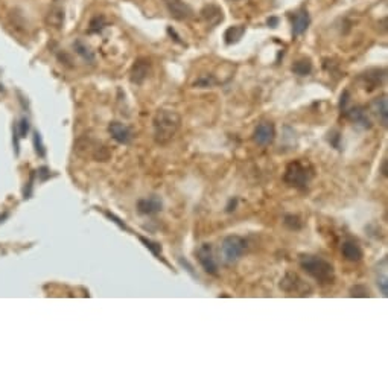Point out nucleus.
<instances>
[{"label": "nucleus", "mask_w": 388, "mask_h": 388, "mask_svg": "<svg viewBox=\"0 0 388 388\" xmlns=\"http://www.w3.org/2000/svg\"><path fill=\"white\" fill-rule=\"evenodd\" d=\"M181 117L174 110H158L154 117V137L157 143H168L178 131Z\"/></svg>", "instance_id": "f257e3e1"}, {"label": "nucleus", "mask_w": 388, "mask_h": 388, "mask_svg": "<svg viewBox=\"0 0 388 388\" xmlns=\"http://www.w3.org/2000/svg\"><path fill=\"white\" fill-rule=\"evenodd\" d=\"M300 267L318 283L328 285L335 280V270L331 262L320 256L314 254H303L300 257Z\"/></svg>", "instance_id": "f03ea898"}, {"label": "nucleus", "mask_w": 388, "mask_h": 388, "mask_svg": "<svg viewBox=\"0 0 388 388\" xmlns=\"http://www.w3.org/2000/svg\"><path fill=\"white\" fill-rule=\"evenodd\" d=\"M314 175H315V171L311 163L296 160L286 166L283 181L288 186H293L297 189H306L309 186V183L312 181Z\"/></svg>", "instance_id": "7ed1b4c3"}, {"label": "nucleus", "mask_w": 388, "mask_h": 388, "mask_svg": "<svg viewBox=\"0 0 388 388\" xmlns=\"http://www.w3.org/2000/svg\"><path fill=\"white\" fill-rule=\"evenodd\" d=\"M247 250V242L241 236H227L221 245V259L225 265L236 264Z\"/></svg>", "instance_id": "20e7f679"}, {"label": "nucleus", "mask_w": 388, "mask_h": 388, "mask_svg": "<svg viewBox=\"0 0 388 388\" xmlns=\"http://www.w3.org/2000/svg\"><path fill=\"white\" fill-rule=\"evenodd\" d=\"M197 257L200 265L203 267V270L207 274L212 276H218V262L213 256V250L210 244H203L200 245V248L197 250Z\"/></svg>", "instance_id": "39448f33"}, {"label": "nucleus", "mask_w": 388, "mask_h": 388, "mask_svg": "<svg viewBox=\"0 0 388 388\" xmlns=\"http://www.w3.org/2000/svg\"><path fill=\"white\" fill-rule=\"evenodd\" d=\"M274 137H276V128L271 122H261L253 133V142L259 146L271 145Z\"/></svg>", "instance_id": "423d86ee"}, {"label": "nucleus", "mask_w": 388, "mask_h": 388, "mask_svg": "<svg viewBox=\"0 0 388 388\" xmlns=\"http://www.w3.org/2000/svg\"><path fill=\"white\" fill-rule=\"evenodd\" d=\"M161 209H163V203L157 195H151L148 198H142L137 201V212L140 215L151 216V215L161 212Z\"/></svg>", "instance_id": "0eeeda50"}, {"label": "nucleus", "mask_w": 388, "mask_h": 388, "mask_svg": "<svg viewBox=\"0 0 388 388\" xmlns=\"http://www.w3.org/2000/svg\"><path fill=\"white\" fill-rule=\"evenodd\" d=\"M108 133L111 134V137L122 145H128L133 140V131L130 126H126L122 122H111L108 125Z\"/></svg>", "instance_id": "6e6552de"}, {"label": "nucleus", "mask_w": 388, "mask_h": 388, "mask_svg": "<svg viewBox=\"0 0 388 388\" xmlns=\"http://www.w3.org/2000/svg\"><path fill=\"white\" fill-rule=\"evenodd\" d=\"M165 3H166L169 14L177 20H187L193 14L192 8L187 3H184L183 0H165Z\"/></svg>", "instance_id": "1a4fd4ad"}, {"label": "nucleus", "mask_w": 388, "mask_h": 388, "mask_svg": "<svg viewBox=\"0 0 388 388\" xmlns=\"http://www.w3.org/2000/svg\"><path fill=\"white\" fill-rule=\"evenodd\" d=\"M151 69V62L148 58H139L136 59L133 69H131V81L134 84H143V81L148 78Z\"/></svg>", "instance_id": "9d476101"}, {"label": "nucleus", "mask_w": 388, "mask_h": 388, "mask_svg": "<svg viewBox=\"0 0 388 388\" xmlns=\"http://www.w3.org/2000/svg\"><path fill=\"white\" fill-rule=\"evenodd\" d=\"M309 23H311V18H309V12H308L306 9H300V11L294 12V14L291 15V24H293V34H294V37L302 35V34L308 29Z\"/></svg>", "instance_id": "9b49d317"}, {"label": "nucleus", "mask_w": 388, "mask_h": 388, "mask_svg": "<svg viewBox=\"0 0 388 388\" xmlns=\"http://www.w3.org/2000/svg\"><path fill=\"white\" fill-rule=\"evenodd\" d=\"M341 254L349 262H360L364 256V251L355 241H344L341 245Z\"/></svg>", "instance_id": "f8f14e48"}, {"label": "nucleus", "mask_w": 388, "mask_h": 388, "mask_svg": "<svg viewBox=\"0 0 388 388\" xmlns=\"http://www.w3.org/2000/svg\"><path fill=\"white\" fill-rule=\"evenodd\" d=\"M346 117L350 119L352 122L361 125L363 128H372V122L367 116V111L363 107H355V108H347L344 111Z\"/></svg>", "instance_id": "ddd939ff"}, {"label": "nucleus", "mask_w": 388, "mask_h": 388, "mask_svg": "<svg viewBox=\"0 0 388 388\" xmlns=\"http://www.w3.org/2000/svg\"><path fill=\"white\" fill-rule=\"evenodd\" d=\"M372 111L376 114L379 122L387 126L388 122V108H387V96H381L372 102Z\"/></svg>", "instance_id": "4468645a"}, {"label": "nucleus", "mask_w": 388, "mask_h": 388, "mask_svg": "<svg viewBox=\"0 0 388 388\" xmlns=\"http://www.w3.org/2000/svg\"><path fill=\"white\" fill-rule=\"evenodd\" d=\"M201 14H203V18H204L209 24H212V26L218 24V23L222 21V18H224L222 11H221L218 6H215V5L206 6V8L201 11Z\"/></svg>", "instance_id": "2eb2a0df"}, {"label": "nucleus", "mask_w": 388, "mask_h": 388, "mask_svg": "<svg viewBox=\"0 0 388 388\" xmlns=\"http://www.w3.org/2000/svg\"><path fill=\"white\" fill-rule=\"evenodd\" d=\"M300 285H303V283H302L300 277L296 273H286L285 277L280 282V288L286 293H297Z\"/></svg>", "instance_id": "dca6fc26"}, {"label": "nucleus", "mask_w": 388, "mask_h": 388, "mask_svg": "<svg viewBox=\"0 0 388 388\" xmlns=\"http://www.w3.org/2000/svg\"><path fill=\"white\" fill-rule=\"evenodd\" d=\"M245 34V26L242 24H238V26H232L225 30L224 34V38H225V43L227 44H233V43H238L242 35Z\"/></svg>", "instance_id": "f3484780"}, {"label": "nucleus", "mask_w": 388, "mask_h": 388, "mask_svg": "<svg viewBox=\"0 0 388 388\" xmlns=\"http://www.w3.org/2000/svg\"><path fill=\"white\" fill-rule=\"evenodd\" d=\"M46 21L49 26H53V27H61V24L64 23V11L59 9V8H53L49 11L47 17H46Z\"/></svg>", "instance_id": "a211bd4d"}, {"label": "nucleus", "mask_w": 388, "mask_h": 388, "mask_svg": "<svg viewBox=\"0 0 388 388\" xmlns=\"http://www.w3.org/2000/svg\"><path fill=\"white\" fill-rule=\"evenodd\" d=\"M73 47H75L76 53H78L84 61H87V62H90V64L94 62V55H93V52L90 50V47H88L87 44H84L82 41L78 40V41H75Z\"/></svg>", "instance_id": "6ab92c4d"}, {"label": "nucleus", "mask_w": 388, "mask_h": 388, "mask_svg": "<svg viewBox=\"0 0 388 388\" xmlns=\"http://www.w3.org/2000/svg\"><path fill=\"white\" fill-rule=\"evenodd\" d=\"M293 72L299 76H308L312 72V62L311 59H299L294 66H293Z\"/></svg>", "instance_id": "aec40b11"}, {"label": "nucleus", "mask_w": 388, "mask_h": 388, "mask_svg": "<svg viewBox=\"0 0 388 388\" xmlns=\"http://www.w3.org/2000/svg\"><path fill=\"white\" fill-rule=\"evenodd\" d=\"M283 225L289 230H300L303 227V222L297 215H286L283 218Z\"/></svg>", "instance_id": "412c9836"}, {"label": "nucleus", "mask_w": 388, "mask_h": 388, "mask_svg": "<svg viewBox=\"0 0 388 388\" xmlns=\"http://www.w3.org/2000/svg\"><path fill=\"white\" fill-rule=\"evenodd\" d=\"M105 26H107L105 18H104L102 15H96V17H93V18H91L88 30H90V32H99V30H102Z\"/></svg>", "instance_id": "4be33fe9"}, {"label": "nucleus", "mask_w": 388, "mask_h": 388, "mask_svg": "<svg viewBox=\"0 0 388 388\" xmlns=\"http://www.w3.org/2000/svg\"><path fill=\"white\" fill-rule=\"evenodd\" d=\"M139 239L145 244V247H146L154 256H160V253H161V245H160V244L152 242V241H149V239H146V238H143V236H139Z\"/></svg>", "instance_id": "5701e85b"}, {"label": "nucleus", "mask_w": 388, "mask_h": 388, "mask_svg": "<svg viewBox=\"0 0 388 388\" xmlns=\"http://www.w3.org/2000/svg\"><path fill=\"white\" fill-rule=\"evenodd\" d=\"M34 146H35V152H37L40 157H44L46 149H44V145H43V140H41V136H40L38 131L34 133Z\"/></svg>", "instance_id": "b1692460"}, {"label": "nucleus", "mask_w": 388, "mask_h": 388, "mask_svg": "<svg viewBox=\"0 0 388 388\" xmlns=\"http://www.w3.org/2000/svg\"><path fill=\"white\" fill-rule=\"evenodd\" d=\"M93 157H94L98 161H107V160L110 158V151H108L105 146H98V148H94Z\"/></svg>", "instance_id": "393cba45"}, {"label": "nucleus", "mask_w": 388, "mask_h": 388, "mask_svg": "<svg viewBox=\"0 0 388 388\" xmlns=\"http://www.w3.org/2000/svg\"><path fill=\"white\" fill-rule=\"evenodd\" d=\"M350 296L352 297H369V288L364 286V285H355L352 289H350Z\"/></svg>", "instance_id": "a878e982"}, {"label": "nucleus", "mask_w": 388, "mask_h": 388, "mask_svg": "<svg viewBox=\"0 0 388 388\" xmlns=\"http://www.w3.org/2000/svg\"><path fill=\"white\" fill-rule=\"evenodd\" d=\"M378 288L381 289V293H382V296L384 297H387L388 296V282H387V273L385 271H382V276L379 277L378 276Z\"/></svg>", "instance_id": "bb28decb"}, {"label": "nucleus", "mask_w": 388, "mask_h": 388, "mask_svg": "<svg viewBox=\"0 0 388 388\" xmlns=\"http://www.w3.org/2000/svg\"><path fill=\"white\" fill-rule=\"evenodd\" d=\"M17 133H18V137H26L27 133H29V120L26 117H23L17 126Z\"/></svg>", "instance_id": "cd10ccee"}, {"label": "nucleus", "mask_w": 388, "mask_h": 388, "mask_svg": "<svg viewBox=\"0 0 388 388\" xmlns=\"http://www.w3.org/2000/svg\"><path fill=\"white\" fill-rule=\"evenodd\" d=\"M212 84H215V79H213L212 76H203V78H200V79L195 82V85H198V87H209V85H212Z\"/></svg>", "instance_id": "c85d7f7f"}, {"label": "nucleus", "mask_w": 388, "mask_h": 388, "mask_svg": "<svg viewBox=\"0 0 388 388\" xmlns=\"http://www.w3.org/2000/svg\"><path fill=\"white\" fill-rule=\"evenodd\" d=\"M349 91H344L343 94H341V101H340V108H341V111H346L349 107H347V104H349Z\"/></svg>", "instance_id": "c756f323"}, {"label": "nucleus", "mask_w": 388, "mask_h": 388, "mask_svg": "<svg viewBox=\"0 0 388 388\" xmlns=\"http://www.w3.org/2000/svg\"><path fill=\"white\" fill-rule=\"evenodd\" d=\"M105 215H107V216H108V218H110L114 224H117L122 230H128V227H126V225H125V224H123V222H122L117 216H116V215H113V213H110V212H105Z\"/></svg>", "instance_id": "7c9ffc66"}, {"label": "nucleus", "mask_w": 388, "mask_h": 388, "mask_svg": "<svg viewBox=\"0 0 388 388\" xmlns=\"http://www.w3.org/2000/svg\"><path fill=\"white\" fill-rule=\"evenodd\" d=\"M236 207H238V198H232L230 201H229V204L225 206V212H235L236 210Z\"/></svg>", "instance_id": "2f4dec72"}, {"label": "nucleus", "mask_w": 388, "mask_h": 388, "mask_svg": "<svg viewBox=\"0 0 388 388\" xmlns=\"http://www.w3.org/2000/svg\"><path fill=\"white\" fill-rule=\"evenodd\" d=\"M38 175H41V180H46L47 177H50V172L47 168H40L38 169Z\"/></svg>", "instance_id": "473e14b6"}, {"label": "nucleus", "mask_w": 388, "mask_h": 388, "mask_svg": "<svg viewBox=\"0 0 388 388\" xmlns=\"http://www.w3.org/2000/svg\"><path fill=\"white\" fill-rule=\"evenodd\" d=\"M277 23H279V18H277V17H270V18H268V24H270V27H276V26H277Z\"/></svg>", "instance_id": "72a5a7b5"}]
</instances>
